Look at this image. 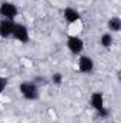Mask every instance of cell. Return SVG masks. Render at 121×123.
<instances>
[{
    "label": "cell",
    "instance_id": "6da1fadb",
    "mask_svg": "<svg viewBox=\"0 0 121 123\" xmlns=\"http://www.w3.org/2000/svg\"><path fill=\"white\" fill-rule=\"evenodd\" d=\"M19 90L26 100H37L38 99V87L34 82H30V80L22 82L19 86Z\"/></svg>",
    "mask_w": 121,
    "mask_h": 123
},
{
    "label": "cell",
    "instance_id": "7a4b0ae2",
    "mask_svg": "<svg viewBox=\"0 0 121 123\" xmlns=\"http://www.w3.org/2000/svg\"><path fill=\"white\" fill-rule=\"evenodd\" d=\"M17 14H19V9H17V6L14 3H11V1H3L0 4V16H3V19L14 20Z\"/></svg>",
    "mask_w": 121,
    "mask_h": 123
},
{
    "label": "cell",
    "instance_id": "3957f363",
    "mask_svg": "<svg viewBox=\"0 0 121 123\" xmlns=\"http://www.w3.org/2000/svg\"><path fill=\"white\" fill-rule=\"evenodd\" d=\"M67 49L73 55H80L84 50V42L78 36H68L67 39Z\"/></svg>",
    "mask_w": 121,
    "mask_h": 123
},
{
    "label": "cell",
    "instance_id": "277c9868",
    "mask_svg": "<svg viewBox=\"0 0 121 123\" xmlns=\"http://www.w3.org/2000/svg\"><path fill=\"white\" fill-rule=\"evenodd\" d=\"M11 36L20 43H27L29 42V29L23 23H14Z\"/></svg>",
    "mask_w": 121,
    "mask_h": 123
},
{
    "label": "cell",
    "instance_id": "5b68a950",
    "mask_svg": "<svg viewBox=\"0 0 121 123\" xmlns=\"http://www.w3.org/2000/svg\"><path fill=\"white\" fill-rule=\"evenodd\" d=\"M14 27V20H9V19H1L0 20V37L7 39L11 36Z\"/></svg>",
    "mask_w": 121,
    "mask_h": 123
},
{
    "label": "cell",
    "instance_id": "8992f818",
    "mask_svg": "<svg viewBox=\"0 0 121 123\" xmlns=\"http://www.w3.org/2000/svg\"><path fill=\"white\" fill-rule=\"evenodd\" d=\"M78 70L81 73H91L94 70V60L90 56H80L78 59Z\"/></svg>",
    "mask_w": 121,
    "mask_h": 123
},
{
    "label": "cell",
    "instance_id": "52a82bcc",
    "mask_svg": "<svg viewBox=\"0 0 121 123\" xmlns=\"http://www.w3.org/2000/svg\"><path fill=\"white\" fill-rule=\"evenodd\" d=\"M90 103H91V106H93V109H94L95 112H98V110H101L103 107H105V106H104V96H103V93L101 92H94L90 97Z\"/></svg>",
    "mask_w": 121,
    "mask_h": 123
},
{
    "label": "cell",
    "instance_id": "ba28073f",
    "mask_svg": "<svg viewBox=\"0 0 121 123\" xmlns=\"http://www.w3.org/2000/svg\"><path fill=\"white\" fill-rule=\"evenodd\" d=\"M63 16H64L66 22H68V23H76L81 17L80 16V12L77 9H74V7H66L64 12H63Z\"/></svg>",
    "mask_w": 121,
    "mask_h": 123
},
{
    "label": "cell",
    "instance_id": "9c48e42d",
    "mask_svg": "<svg viewBox=\"0 0 121 123\" xmlns=\"http://www.w3.org/2000/svg\"><path fill=\"white\" fill-rule=\"evenodd\" d=\"M107 26H108L110 31H120L121 30V19L118 17V16L111 17V19L108 20Z\"/></svg>",
    "mask_w": 121,
    "mask_h": 123
},
{
    "label": "cell",
    "instance_id": "30bf717a",
    "mask_svg": "<svg viewBox=\"0 0 121 123\" xmlns=\"http://www.w3.org/2000/svg\"><path fill=\"white\" fill-rule=\"evenodd\" d=\"M113 42H114V39H113V34H111V33H104V34L101 36V39H100L101 46L105 47V49H110V47L113 46Z\"/></svg>",
    "mask_w": 121,
    "mask_h": 123
},
{
    "label": "cell",
    "instance_id": "8fae6325",
    "mask_svg": "<svg viewBox=\"0 0 121 123\" xmlns=\"http://www.w3.org/2000/svg\"><path fill=\"white\" fill-rule=\"evenodd\" d=\"M51 82H53V85H56V86L61 85V82H63V76H61V73H59V72L53 73V76H51Z\"/></svg>",
    "mask_w": 121,
    "mask_h": 123
},
{
    "label": "cell",
    "instance_id": "7c38bea8",
    "mask_svg": "<svg viewBox=\"0 0 121 123\" xmlns=\"http://www.w3.org/2000/svg\"><path fill=\"white\" fill-rule=\"evenodd\" d=\"M97 113H98V116H100V117H103V119H105V117L110 115V112H108V109H107V107H103V109H101V110H98Z\"/></svg>",
    "mask_w": 121,
    "mask_h": 123
},
{
    "label": "cell",
    "instance_id": "4fadbf2b",
    "mask_svg": "<svg viewBox=\"0 0 121 123\" xmlns=\"http://www.w3.org/2000/svg\"><path fill=\"white\" fill-rule=\"evenodd\" d=\"M6 86H7V79H6V77H1V76H0V93L4 92Z\"/></svg>",
    "mask_w": 121,
    "mask_h": 123
}]
</instances>
